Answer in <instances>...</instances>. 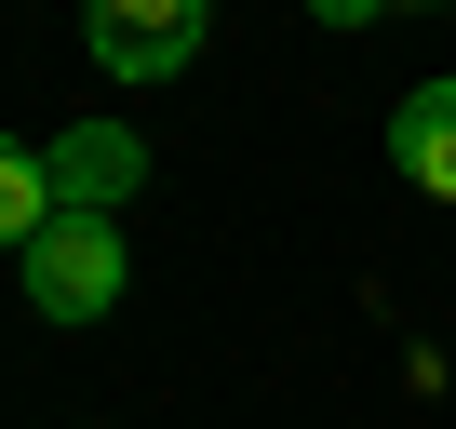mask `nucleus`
<instances>
[{"mask_svg":"<svg viewBox=\"0 0 456 429\" xmlns=\"http://www.w3.org/2000/svg\"><path fill=\"white\" fill-rule=\"evenodd\" d=\"M389 14H416V0H389Z\"/></svg>","mask_w":456,"mask_h":429,"instance_id":"obj_7","label":"nucleus"},{"mask_svg":"<svg viewBox=\"0 0 456 429\" xmlns=\"http://www.w3.org/2000/svg\"><path fill=\"white\" fill-rule=\"evenodd\" d=\"M309 14H322V28H376V14H389V0H309Z\"/></svg>","mask_w":456,"mask_h":429,"instance_id":"obj_6","label":"nucleus"},{"mask_svg":"<svg viewBox=\"0 0 456 429\" xmlns=\"http://www.w3.org/2000/svg\"><path fill=\"white\" fill-rule=\"evenodd\" d=\"M201 54V0H94V68L108 81H175Z\"/></svg>","mask_w":456,"mask_h":429,"instance_id":"obj_2","label":"nucleus"},{"mask_svg":"<svg viewBox=\"0 0 456 429\" xmlns=\"http://www.w3.org/2000/svg\"><path fill=\"white\" fill-rule=\"evenodd\" d=\"M54 214H68V201H54V161H41V148H14V134H0V242L28 255V242L54 229Z\"/></svg>","mask_w":456,"mask_h":429,"instance_id":"obj_5","label":"nucleus"},{"mask_svg":"<svg viewBox=\"0 0 456 429\" xmlns=\"http://www.w3.org/2000/svg\"><path fill=\"white\" fill-rule=\"evenodd\" d=\"M28 309H41V322L121 309V229H108V214H54V229L28 242Z\"/></svg>","mask_w":456,"mask_h":429,"instance_id":"obj_1","label":"nucleus"},{"mask_svg":"<svg viewBox=\"0 0 456 429\" xmlns=\"http://www.w3.org/2000/svg\"><path fill=\"white\" fill-rule=\"evenodd\" d=\"M41 161H54V201H68V214H121V201L148 188V148H134L121 121H81V134L41 148Z\"/></svg>","mask_w":456,"mask_h":429,"instance_id":"obj_3","label":"nucleus"},{"mask_svg":"<svg viewBox=\"0 0 456 429\" xmlns=\"http://www.w3.org/2000/svg\"><path fill=\"white\" fill-rule=\"evenodd\" d=\"M389 161H403L429 201H456V81H416V94L389 108Z\"/></svg>","mask_w":456,"mask_h":429,"instance_id":"obj_4","label":"nucleus"}]
</instances>
